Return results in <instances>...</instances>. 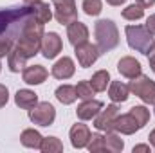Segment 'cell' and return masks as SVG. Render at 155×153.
<instances>
[{
    "label": "cell",
    "instance_id": "obj_32",
    "mask_svg": "<svg viewBox=\"0 0 155 153\" xmlns=\"http://www.w3.org/2000/svg\"><path fill=\"white\" fill-rule=\"evenodd\" d=\"M11 49H13V41H11V38H0V58L7 56Z\"/></svg>",
    "mask_w": 155,
    "mask_h": 153
},
{
    "label": "cell",
    "instance_id": "obj_11",
    "mask_svg": "<svg viewBox=\"0 0 155 153\" xmlns=\"http://www.w3.org/2000/svg\"><path fill=\"white\" fill-rule=\"evenodd\" d=\"M117 70H119L121 76L128 77V79H134V77H137V76L143 74V67H141V63H139L135 58H132V56H124V58H121L119 63H117Z\"/></svg>",
    "mask_w": 155,
    "mask_h": 153
},
{
    "label": "cell",
    "instance_id": "obj_33",
    "mask_svg": "<svg viewBox=\"0 0 155 153\" xmlns=\"http://www.w3.org/2000/svg\"><path fill=\"white\" fill-rule=\"evenodd\" d=\"M7 101H9V90H7L5 85H0V108L5 106Z\"/></svg>",
    "mask_w": 155,
    "mask_h": 153
},
{
    "label": "cell",
    "instance_id": "obj_12",
    "mask_svg": "<svg viewBox=\"0 0 155 153\" xmlns=\"http://www.w3.org/2000/svg\"><path fill=\"white\" fill-rule=\"evenodd\" d=\"M67 38L71 41V45H74V47L88 41V27L85 24H81L79 20L69 24L67 25Z\"/></svg>",
    "mask_w": 155,
    "mask_h": 153
},
{
    "label": "cell",
    "instance_id": "obj_20",
    "mask_svg": "<svg viewBox=\"0 0 155 153\" xmlns=\"http://www.w3.org/2000/svg\"><path fill=\"white\" fill-rule=\"evenodd\" d=\"M20 141H22V144H24L25 148L40 150L43 137H41V133H40V132H36L35 128H29V130H24V132H22V135H20Z\"/></svg>",
    "mask_w": 155,
    "mask_h": 153
},
{
    "label": "cell",
    "instance_id": "obj_17",
    "mask_svg": "<svg viewBox=\"0 0 155 153\" xmlns=\"http://www.w3.org/2000/svg\"><path fill=\"white\" fill-rule=\"evenodd\" d=\"M49 76L47 69L43 65H31V67H25L24 72H22V77L27 85H41Z\"/></svg>",
    "mask_w": 155,
    "mask_h": 153
},
{
    "label": "cell",
    "instance_id": "obj_4",
    "mask_svg": "<svg viewBox=\"0 0 155 153\" xmlns=\"http://www.w3.org/2000/svg\"><path fill=\"white\" fill-rule=\"evenodd\" d=\"M130 92L135 94L143 103L146 105H155V81H152L146 76H137L130 81Z\"/></svg>",
    "mask_w": 155,
    "mask_h": 153
},
{
    "label": "cell",
    "instance_id": "obj_39",
    "mask_svg": "<svg viewBox=\"0 0 155 153\" xmlns=\"http://www.w3.org/2000/svg\"><path fill=\"white\" fill-rule=\"evenodd\" d=\"M148 139H150V144H152V146L155 148V130L152 132V133H150V137H148Z\"/></svg>",
    "mask_w": 155,
    "mask_h": 153
},
{
    "label": "cell",
    "instance_id": "obj_16",
    "mask_svg": "<svg viewBox=\"0 0 155 153\" xmlns=\"http://www.w3.org/2000/svg\"><path fill=\"white\" fill-rule=\"evenodd\" d=\"M101 108H103L101 101H97V99H83V103L78 106V110H76L78 119L90 121V119H94L96 115L101 112Z\"/></svg>",
    "mask_w": 155,
    "mask_h": 153
},
{
    "label": "cell",
    "instance_id": "obj_41",
    "mask_svg": "<svg viewBox=\"0 0 155 153\" xmlns=\"http://www.w3.org/2000/svg\"><path fill=\"white\" fill-rule=\"evenodd\" d=\"M0 70H2V65H0Z\"/></svg>",
    "mask_w": 155,
    "mask_h": 153
},
{
    "label": "cell",
    "instance_id": "obj_28",
    "mask_svg": "<svg viewBox=\"0 0 155 153\" xmlns=\"http://www.w3.org/2000/svg\"><path fill=\"white\" fill-rule=\"evenodd\" d=\"M90 153H101L105 151V135L101 133H90V141L87 144Z\"/></svg>",
    "mask_w": 155,
    "mask_h": 153
},
{
    "label": "cell",
    "instance_id": "obj_21",
    "mask_svg": "<svg viewBox=\"0 0 155 153\" xmlns=\"http://www.w3.org/2000/svg\"><path fill=\"white\" fill-rule=\"evenodd\" d=\"M25 61H27V58H25L16 47H13V49L9 50V54H7V67H9L11 72H20V70H24Z\"/></svg>",
    "mask_w": 155,
    "mask_h": 153
},
{
    "label": "cell",
    "instance_id": "obj_35",
    "mask_svg": "<svg viewBox=\"0 0 155 153\" xmlns=\"http://www.w3.org/2000/svg\"><path fill=\"white\" fill-rule=\"evenodd\" d=\"M146 29H148L152 34H155V15H150V16H148V20H146Z\"/></svg>",
    "mask_w": 155,
    "mask_h": 153
},
{
    "label": "cell",
    "instance_id": "obj_36",
    "mask_svg": "<svg viewBox=\"0 0 155 153\" xmlns=\"http://www.w3.org/2000/svg\"><path fill=\"white\" fill-rule=\"evenodd\" d=\"M137 151H146V153H150V146H146V144L134 146V153H137Z\"/></svg>",
    "mask_w": 155,
    "mask_h": 153
},
{
    "label": "cell",
    "instance_id": "obj_8",
    "mask_svg": "<svg viewBox=\"0 0 155 153\" xmlns=\"http://www.w3.org/2000/svg\"><path fill=\"white\" fill-rule=\"evenodd\" d=\"M117 115H119V106H117V103L114 105H110V106H107L105 110L101 108V112L96 115L94 119V126L99 130V132H114V122H116Z\"/></svg>",
    "mask_w": 155,
    "mask_h": 153
},
{
    "label": "cell",
    "instance_id": "obj_31",
    "mask_svg": "<svg viewBox=\"0 0 155 153\" xmlns=\"http://www.w3.org/2000/svg\"><path fill=\"white\" fill-rule=\"evenodd\" d=\"M94 88H92V85H90V81H79L76 85V94L79 99H92V96H94Z\"/></svg>",
    "mask_w": 155,
    "mask_h": 153
},
{
    "label": "cell",
    "instance_id": "obj_27",
    "mask_svg": "<svg viewBox=\"0 0 155 153\" xmlns=\"http://www.w3.org/2000/svg\"><path fill=\"white\" fill-rule=\"evenodd\" d=\"M144 16V7L139 4H132L123 9V18L124 20H141Z\"/></svg>",
    "mask_w": 155,
    "mask_h": 153
},
{
    "label": "cell",
    "instance_id": "obj_9",
    "mask_svg": "<svg viewBox=\"0 0 155 153\" xmlns=\"http://www.w3.org/2000/svg\"><path fill=\"white\" fill-rule=\"evenodd\" d=\"M63 49V43L58 33H45L43 38H41V47H40V52L43 54V58L47 60H54Z\"/></svg>",
    "mask_w": 155,
    "mask_h": 153
},
{
    "label": "cell",
    "instance_id": "obj_22",
    "mask_svg": "<svg viewBox=\"0 0 155 153\" xmlns=\"http://www.w3.org/2000/svg\"><path fill=\"white\" fill-rule=\"evenodd\" d=\"M54 96H56V99H58L61 105H72L78 99L76 86H72V85H61V86L56 88Z\"/></svg>",
    "mask_w": 155,
    "mask_h": 153
},
{
    "label": "cell",
    "instance_id": "obj_23",
    "mask_svg": "<svg viewBox=\"0 0 155 153\" xmlns=\"http://www.w3.org/2000/svg\"><path fill=\"white\" fill-rule=\"evenodd\" d=\"M31 7H33V16H35L36 22L43 24V25H45L47 22H51L52 11H51L49 4H45V2H36V4H33Z\"/></svg>",
    "mask_w": 155,
    "mask_h": 153
},
{
    "label": "cell",
    "instance_id": "obj_38",
    "mask_svg": "<svg viewBox=\"0 0 155 153\" xmlns=\"http://www.w3.org/2000/svg\"><path fill=\"white\" fill-rule=\"evenodd\" d=\"M126 0H107V4H110V5H121V4H124Z\"/></svg>",
    "mask_w": 155,
    "mask_h": 153
},
{
    "label": "cell",
    "instance_id": "obj_24",
    "mask_svg": "<svg viewBox=\"0 0 155 153\" xmlns=\"http://www.w3.org/2000/svg\"><path fill=\"white\" fill-rule=\"evenodd\" d=\"M90 85H92V88L96 92H105L107 86L110 85V74H108V70H97L92 76V79H90Z\"/></svg>",
    "mask_w": 155,
    "mask_h": 153
},
{
    "label": "cell",
    "instance_id": "obj_13",
    "mask_svg": "<svg viewBox=\"0 0 155 153\" xmlns=\"http://www.w3.org/2000/svg\"><path fill=\"white\" fill-rule=\"evenodd\" d=\"M71 144L76 148V150H81V148H87L88 141H90V130L87 124L83 122H76L72 128H71Z\"/></svg>",
    "mask_w": 155,
    "mask_h": 153
},
{
    "label": "cell",
    "instance_id": "obj_3",
    "mask_svg": "<svg viewBox=\"0 0 155 153\" xmlns=\"http://www.w3.org/2000/svg\"><path fill=\"white\" fill-rule=\"evenodd\" d=\"M126 41L130 49L141 54H148L152 43H153V34L146 29V25H126Z\"/></svg>",
    "mask_w": 155,
    "mask_h": 153
},
{
    "label": "cell",
    "instance_id": "obj_19",
    "mask_svg": "<svg viewBox=\"0 0 155 153\" xmlns=\"http://www.w3.org/2000/svg\"><path fill=\"white\" fill-rule=\"evenodd\" d=\"M130 96V86L121 83V81H112L108 86V97L114 103H124Z\"/></svg>",
    "mask_w": 155,
    "mask_h": 153
},
{
    "label": "cell",
    "instance_id": "obj_40",
    "mask_svg": "<svg viewBox=\"0 0 155 153\" xmlns=\"http://www.w3.org/2000/svg\"><path fill=\"white\" fill-rule=\"evenodd\" d=\"M36 2H41V0H24V4H27V5H33Z\"/></svg>",
    "mask_w": 155,
    "mask_h": 153
},
{
    "label": "cell",
    "instance_id": "obj_34",
    "mask_svg": "<svg viewBox=\"0 0 155 153\" xmlns=\"http://www.w3.org/2000/svg\"><path fill=\"white\" fill-rule=\"evenodd\" d=\"M148 60H150V67H152V70L155 72V41L152 43V47H150V50H148Z\"/></svg>",
    "mask_w": 155,
    "mask_h": 153
},
{
    "label": "cell",
    "instance_id": "obj_25",
    "mask_svg": "<svg viewBox=\"0 0 155 153\" xmlns=\"http://www.w3.org/2000/svg\"><path fill=\"white\" fill-rule=\"evenodd\" d=\"M123 148H124V142H123V139H121L119 135L112 133V132H108V133L105 135V151L121 153Z\"/></svg>",
    "mask_w": 155,
    "mask_h": 153
},
{
    "label": "cell",
    "instance_id": "obj_18",
    "mask_svg": "<svg viewBox=\"0 0 155 153\" xmlns=\"http://www.w3.org/2000/svg\"><path fill=\"white\" fill-rule=\"evenodd\" d=\"M15 103H16V106L24 108V110H31L38 105V94H35L33 90L22 88L15 94Z\"/></svg>",
    "mask_w": 155,
    "mask_h": 153
},
{
    "label": "cell",
    "instance_id": "obj_7",
    "mask_svg": "<svg viewBox=\"0 0 155 153\" xmlns=\"http://www.w3.org/2000/svg\"><path fill=\"white\" fill-rule=\"evenodd\" d=\"M29 119L38 126H51L56 119V110L49 101H43L29 110Z\"/></svg>",
    "mask_w": 155,
    "mask_h": 153
},
{
    "label": "cell",
    "instance_id": "obj_26",
    "mask_svg": "<svg viewBox=\"0 0 155 153\" xmlns=\"http://www.w3.org/2000/svg\"><path fill=\"white\" fill-rule=\"evenodd\" d=\"M40 150L43 153H60L63 151V142L58 137H43Z\"/></svg>",
    "mask_w": 155,
    "mask_h": 153
},
{
    "label": "cell",
    "instance_id": "obj_5",
    "mask_svg": "<svg viewBox=\"0 0 155 153\" xmlns=\"http://www.w3.org/2000/svg\"><path fill=\"white\" fill-rule=\"evenodd\" d=\"M31 15H33V7L31 5L13 7V9H0V34L5 33V29L9 25L25 22Z\"/></svg>",
    "mask_w": 155,
    "mask_h": 153
},
{
    "label": "cell",
    "instance_id": "obj_37",
    "mask_svg": "<svg viewBox=\"0 0 155 153\" xmlns=\"http://www.w3.org/2000/svg\"><path fill=\"white\" fill-rule=\"evenodd\" d=\"M139 5H143V7H150V5H153L155 0H135Z\"/></svg>",
    "mask_w": 155,
    "mask_h": 153
},
{
    "label": "cell",
    "instance_id": "obj_2",
    "mask_svg": "<svg viewBox=\"0 0 155 153\" xmlns=\"http://www.w3.org/2000/svg\"><path fill=\"white\" fill-rule=\"evenodd\" d=\"M94 34L99 52H110L119 45V31L112 20H97L94 25Z\"/></svg>",
    "mask_w": 155,
    "mask_h": 153
},
{
    "label": "cell",
    "instance_id": "obj_1",
    "mask_svg": "<svg viewBox=\"0 0 155 153\" xmlns=\"http://www.w3.org/2000/svg\"><path fill=\"white\" fill-rule=\"evenodd\" d=\"M45 31H43V24H40L35 20V16L31 15L24 24H22V29H20V36L16 41V49L29 60L33 56H36L40 52V47H41V38H43Z\"/></svg>",
    "mask_w": 155,
    "mask_h": 153
},
{
    "label": "cell",
    "instance_id": "obj_14",
    "mask_svg": "<svg viewBox=\"0 0 155 153\" xmlns=\"http://www.w3.org/2000/svg\"><path fill=\"white\" fill-rule=\"evenodd\" d=\"M139 130H141V126L137 124L135 117L130 114V112L128 114H123V115H117L116 122H114V132L123 133V135H132V133H135Z\"/></svg>",
    "mask_w": 155,
    "mask_h": 153
},
{
    "label": "cell",
    "instance_id": "obj_29",
    "mask_svg": "<svg viewBox=\"0 0 155 153\" xmlns=\"http://www.w3.org/2000/svg\"><path fill=\"white\" fill-rule=\"evenodd\" d=\"M130 114L135 117V121L141 128H144L150 121V110L146 106H134V108H130Z\"/></svg>",
    "mask_w": 155,
    "mask_h": 153
},
{
    "label": "cell",
    "instance_id": "obj_30",
    "mask_svg": "<svg viewBox=\"0 0 155 153\" xmlns=\"http://www.w3.org/2000/svg\"><path fill=\"white\" fill-rule=\"evenodd\" d=\"M83 11L88 16H97L103 11V2L101 0H83Z\"/></svg>",
    "mask_w": 155,
    "mask_h": 153
},
{
    "label": "cell",
    "instance_id": "obj_10",
    "mask_svg": "<svg viewBox=\"0 0 155 153\" xmlns=\"http://www.w3.org/2000/svg\"><path fill=\"white\" fill-rule=\"evenodd\" d=\"M74 49H76L78 63H79V67H83V69L92 67V65L96 63V60L99 58V54H101L99 49H97V45H92V43H88V41L78 45Z\"/></svg>",
    "mask_w": 155,
    "mask_h": 153
},
{
    "label": "cell",
    "instance_id": "obj_42",
    "mask_svg": "<svg viewBox=\"0 0 155 153\" xmlns=\"http://www.w3.org/2000/svg\"><path fill=\"white\" fill-rule=\"evenodd\" d=\"M153 106H155V105H153Z\"/></svg>",
    "mask_w": 155,
    "mask_h": 153
},
{
    "label": "cell",
    "instance_id": "obj_6",
    "mask_svg": "<svg viewBox=\"0 0 155 153\" xmlns=\"http://www.w3.org/2000/svg\"><path fill=\"white\" fill-rule=\"evenodd\" d=\"M54 5V18L61 25H69L78 20V9L74 0H51Z\"/></svg>",
    "mask_w": 155,
    "mask_h": 153
},
{
    "label": "cell",
    "instance_id": "obj_15",
    "mask_svg": "<svg viewBox=\"0 0 155 153\" xmlns=\"http://www.w3.org/2000/svg\"><path fill=\"white\" fill-rule=\"evenodd\" d=\"M52 76L56 77V79H69V77L74 76V72H76V65H74V61L69 58V56H63V58H60L54 65H52Z\"/></svg>",
    "mask_w": 155,
    "mask_h": 153
}]
</instances>
